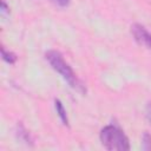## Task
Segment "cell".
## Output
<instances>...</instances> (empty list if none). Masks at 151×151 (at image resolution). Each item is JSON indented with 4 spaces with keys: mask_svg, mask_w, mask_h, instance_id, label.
Returning a JSON list of instances; mask_svg holds the SVG:
<instances>
[{
    "mask_svg": "<svg viewBox=\"0 0 151 151\" xmlns=\"http://www.w3.org/2000/svg\"><path fill=\"white\" fill-rule=\"evenodd\" d=\"M131 33L134 40L140 45L151 51V33L140 24H133L131 26Z\"/></svg>",
    "mask_w": 151,
    "mask_h": 151,
    "instance_id": "obj_3",
    "label": "cell"
},
{
    "mask_svg": "<svg viewBox=\"0 0 151 151\" xmlns=\"http://www.w3.org/2000/svg\"><path fill=\"white\" fill-rule=\"evenodd\" d=\"M54 107H55V111H57V114L58 117L60 118L61 123L66 126H68V117H67V112H66V109L64 107L63 103L59 100V99H54Z\"/></svg>",
    "mask_w": 151,
    "mask_h": 151,
    "instance_id": "obj_5",
    "label": "cell"
},
{
    "mask_svg": "<svg viewBox=\"0 0 151 151\" xmlns=\"http://www.w3.org/2000/svg\"><path fill=\"white\" fill-rule=\"evenodd\" d=\"M0 14L4 18L9 14V6L6 4L5 0H1V2H0Z\"/></svg>",
    "mask_w": 151,
    "mask_h": 151,
    "instance_id": "obj_8",
    "label": "cell"
},
{
    "mask_svg": "<svg viewBox=\"0 0 151 151\" xmlns=\"http://www.w3.org/2000/svg\"><path fill=\"white\" fill-rule=\"evenodd\" d=\"M15 136L24 144H26V145H33V138H32L31 133L28 132V130L21 123H19L17 125V127H15Z\"/></svg>",
    "mask_w": 151,
    "mask_h": 151,
    "instance_id": "obj_4",
    "label": "cell"
},
{
    "mask_svg": "<svg viewBox=\"0 0 151 151\" xmlns=\"http://www.w3.org/2000/svg\"><path fill=\"white\" fill-rule=\"evenodd\" d=\"M145 114H146V119L151 124V103H147V105L145 107Z\"/></svg>",
    "mask_w": 151,
    "mask_h": 151,
    "instance_id": "obj_10",
    "label": "cell"
},
{
    "mask_svg": "<svg viewBox=\"0 0 151 151\" xmlns=\"http://www.w3.org/2000/svg\"><path fill=\"white\" fill-rule=\"evenodd\" d=\"M51 1L59 7H67L71 2V0H51Z\"/></svg>",
    "mask_w": 151,
    "mask_h": 151,
    "instance_id": "obj_9",
    "label": "cell"
},
{
    "mask_svg": "<svg viewBox=\"0 0 151 151\" xmlns=\"http://www.w3.org/2000/svg\"><path fill=\"white\" fill-rule=\"evenodd\" d=\"M45 59L48 61L51 67L58 74L61 76V78L70 85V87H72L73 90H76L77 92H79L81 94L86 93V86L77 77V74L74 73L72 67L68 65V63L65 61V59L60 52H58L55 50H50L45 53Z\"/></svg>",
    "mask_w": 151,
    "mask_h": 151,
    "instance_id": "obj_1",
    "label": "cell"
},
{
    "mask_svg": "<svg viewBox=\"0 0 151 151\" xmlns=\"http://www.w3.org/2000/svg\"><path fill=\"white\" fill-rule=\"evenodd\" d=\"M142 150L151 151V133L144 132L142 136Z\"/></svg>",
    "mask_w": 151,
    "mask_h": 151,
    "instance_id": "obj_7",
    "label": "cell"
},
{
    "mask_svg": "<svg viewBox=\"0 0 151 151\" xmlns=\"http://www.w3.org/2000/svg\"><path fill=\"white\" fill-rule=\"evenodd\" d=\"M103 146L111 151L130 150V140L124 131L116 124H109L100 130L99 133Z\"/></svg>",
    "mask_w": 151,
    "mask_h": 151,
    "instance_id": "obj_2",
    "label": "cell"
},
{
    "mask_svg": "<svg viewBox=\"0 0 151 151\" xmlns=\"http://www.w3.org/2000/svg\"><path fill=\"white\" fill-rule=\"evenodd\" d=\"M1 58L5 63H7L9 65H13L17 61V55L12 51L6 50L5 47H1Z\"/></svg>",
    "mask_w": 151,
    "mask_h": 151,
    "instance_id": "obj_6",
    "label": "cell"
}]
</instances>
